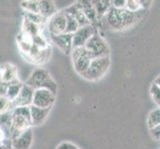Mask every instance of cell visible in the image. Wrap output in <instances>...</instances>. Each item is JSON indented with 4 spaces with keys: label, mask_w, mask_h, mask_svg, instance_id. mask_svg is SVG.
Returning a JSON list of instances; mask_svg holds the SVG:
<instances>
[{
    "label": "cell",
    "mask_w": 160,
    "mask_h": 149,
    "mask_svg": "<svg viewBox=\"0 0 160 149\" xmlns=\"http://www.w3.org/2000/svg\"><path fill=\"white\" fill-rule=\"evenodd\" d=\"M25 85L31 87L33 90H49L55 95H57L58 86L57 82L54 81L50 73L42 68H37L33 71V73L26 80Z\"/></svg>",
    "instance_id": "2"
},
{
    "label": "cell",
    "mask_w": 160,
    "mask_h": 149,
    "mask_svg": "<svg viewBox=\"0 0 160 149\" xmlns=\"http://www.w3.org/2000/svg\"><path fill=\"white\" fill-rule=\"evenodd\" d=\"M21 7L24 9L25 12L39 14L40 1H38V0H26V1H22Z\"/></svg>",
    "instance_id": "23"
},
{
    "label": "cell",
    "mask_w": 160,
    "mask_h": 149,
    "mask_svg": "<svg viewBox=\"0 0 160 149\" xmlns=\"http://www.w3.org/2000/svg\"><path fill=\"white\" fill-rule=\"evenodd\" d=\"M2 82V78H1V65H0V82Z\"/></svg>",
    "instance_id": "35"
},
{
    "label": "cell",
    "mask_w": 160,
    "mask_h": 149,
    "mask_svg": "<svg viewBox=\"0 0 160 149\" xmlns=\"http://www.w3.org/2000/svg\"><path fill=\"white\" fill-rule=\"evenodd\" d=\"M51 42L66 54H71L73 51V34L63 33L60 35H49Z\"/></svg>",
    "instance_id": "10"
},
{
    "label": "cell",
    "mask_w": 160,
    "mask_h": 149,
    "mask_svg": "<svg viewBox=\"0 0 160 149\" xmlns=\"http://www.w3.org/2000/svg\"><path fill=\"white\" fill-rule=\"evenodd\" d=\"M141 3V1H136V0H126L125 9L133 13L139 12V11L143 10V5Z\"/></svg>",
    "instance_id": "27"
},
{
    "label": "cell",
    "mask_w": 160,
    "mask_h": 149,
    "mask_svg": "<svg viewBox=\"0 0 160 149\" xmlns=\"http://www.w3.org/2000/svg\"><path fill=\"white\" fill-rule=\"evenodd\" d=\"M33 134L32 127L20 133L18 136L12 139V149H30L33 143Z\"/></svg>",
    "instance_id": "12"
},
{
    "label": "cell",
    "mask_w": 160,
    "mask_h": 149,
    "mask_svg": "<svg viewBox=\"0 0 160 149\" xmlns=\"http://www.w3.org/2000/svg\"><path fill=\"white\" fill-rule=\"evenodd\" d=\"M56 149H79V147L71 142H62L57 146Z\"/></svg>",
    "instance_id": "32"
},
{
    "label": "cell",
    "mask_w": 160,
    "mask_h": 149,
    "mask_svg": "<svg viewBox=\"0 0 160 149\" xmlns=\"http://www.w3.org/2000/svg\"><path fill=\"white\" fill-rule=\"evenodd\" d=\"M160 124V107H156L149 112L147 117V126L149 129L154 128Z\"/></svg>",
    "instance_id": "22"
},
{
    "label": "cell",
    "mask_w": 160,
    "mask_h": 149,
    "mask_svg": "<svg viewBox=\"0 0 160 149\" xmlns=\"http://www.w3.org/2000/svg\"><path fill=\"white\" fill-rule=\"evenodd\" d=\"M80 10H82L84 14L87 16V18L89 19L91 24L96 26V23L98 21L97 11L93 7L92 1H88V0H81V1H77L75 3Z\"/></svg>",
    "instance_id": "13"
},
{
    "label": "cell",
    "mask_w": 160,
    "mask_h": 149,
    "mask_svg": "<svg viewBox=\"0 0 160 149\" xmlns=\"http://www.w3.org/2000/svg\"><path fill=\"white\" fill-rule=\"evenodd\" d=\"M93 7L97 11V15L98 20L102 19V17L107 16L109 9L112 8V1H107V0H98V1H92Z\"/></svg>",
    "instance_id": "19"
},
{
    "label": "cell",
    "mask_w": 160,
    "mask_h": 149,
    "mask_svg": "<svg viewBox=\"0 0 160 149\" xmlns=\"http://www.w3.org/2000/svg\"><path fill=\"white\" fill-rule=\"evenodd\" d=\"M151 137L156 141H160V124L155 126L154 128L149 129Z\"/></svg>",
    "instance_id": "31"
},
{
    "label": "cell",
    "mask_w": 160,
    "mask_h": 149,
    "mask_svg": "<svg viewBox=\"0 0 160 149\" xmlns=\"http://www.w3.org/2000/svg\"><path fill=\"white\" fill-rule=\"evenodd\" d=\"M149 93L152 98V101L156 103V106L160 107V87L152 82L149 87Z\"/></svg>",
    "instance_id": "28"
},
{
    "label": "cell",
    "mask_w": 160,
    "mask_h": 149,
    "mask_svg": "<svg viewBox=\"0 0 160 149\" xmlns=\"http://www.w3.org/2000/svg\"><path fill=\"white\" fill-rule=\"evenodd\" d=\"M66 14V18H67V26H66V32L68 34H75V33L79 30L80 26L78 24L77 20L70 14Z\"/></svg>",
    "instance_id": "25"
},
{
    "label": "cell",
    "mask_w": 160,
    "mask_h": 149,
    "mask_svg": "<svg viewBox=\"0 0 160 149\" xmlns=\"http://www.w3.org/2000/svg\"><path fill=\"white\" fill-rule=\"evenodd\" d=\"M22 87H23V84H22L20 81L9 84L7 93H6V97L9 98L11 102H13L14 99L18 97L19 92H20V91L22 89Z\"/></svg>",
    "instance_id": "21"
},
{
    "label": "cell",
    "mask_w": 160,
    "mask_h": 149,
    "mask_svg": "<svg viewBox=\"0 0 160 149\" xmlns=\"http://www.w3.org/2000/svg\"><path fill=\"white\" fill-rule=\"evenodd\" d=\"M8 87H9L8 82H0V97H6Z\"/></svg>",
    "instance_id": "33"
},
{
    "label": "cell",
    "mask_w": 160,
    "mask_h": 149,
    "mask_svg": "<svg viewBox=\"0 0 160 149\" xmlns=\"http://www.w3.org/2000/svg\"><path fill=\"white\" fill-rule=\"evenodd\" d=\"M22 33L26 36L33 40V38L41 34V26L32 23V22L24 19L23 25H22Z\"/></svg>",
    "instance_id": "18"
},
{
    "label": "cell",
    "mask_w": 160,
    "mask_h": 149,
    "mask_svg": "<svg viewBox=\"0 0 160 149\" xmlns=\"http://www.w3.org/2000/svg\"><path fill=\"white\" fill-rule=\"evenodd\" d=\"M142 11L133 13L126 9H115L112 7L107 14V22L113 30L128 29L142 18Z\"/></svg>",
    "instance_id": "1"
},
{
    "label": "cell",
    "mask_w": 160,
    "mask_h": 149,
    "mask_svg": "<svg viewBox=\"0 0 160 149\" xmlns=\"http://www.w3.org/2000/svg\"><path fill=\"white\" fill-rule=\"evenodd\" d=\"M47 30L49 35H60L66 32V26H67V18L66 14L62 10L55 14L53 17L48 20Z\"/></svg>",
    "instance_id": "9"
},
{
    "label": "cell",
    "mask_w": 160,
    "mask_h": 149,
    "mask_svg": "<svg viewBox=\"0 0 160 149\" xmlns=\"http://www.w3.org/2000/svg\"><path fill=\"white\" fill-rule=\"evenodd\" d=\"M63 11H64L65 13L70 14V15L73 16V17L77 20V22H78L80 28H81V27L88 26V25L91 24V22L89 21V19L87 18V16L84 14V12H82V10H80L78 8V6H77L76 4L70 5L69 7L65 8Z\"/></svg>",
    "instance_id": "16"
},
{
    "label": "cell",
    "mask_w": 160,
    "mask_h": 149,
    "mask_svg": "<svg viewBox=\"0 0 160 149\" xmlns=\"http://www.w3.org/2000/svg\"><path fill=\"white\" fill-rule=\"evenodd\" d=\"M85 48L92 54L93 59L109 57L108 44L98 32H97L96 34L91 38L89 42L87 43V45L85 46Z\"/></svg>",
    "instance_id": "6"
},
{
    "label": "cell",
    "mask_w": 160,
    "mask_h": 149,
    "mask_svg": "<svg viewBox=\"0 0 160 149\" xmlns=\"http://www.w3.org/2000/svg\"><path fill=\"white\" fill-rule=\"evenodd\" d=\"M154 82V84H155V85H157V86L160 87V76H158L157 78H156L155 80H154V82Z\"/></svg>",
    "instance_id": "34"
},
{
    "label": "cell",
    "mask_w": 160,
    "mask_h": 149,
    "mask_svg": "<svg viewBox=\"0 0 160 149\" xmlns=\"http://www.w3.org/2000/svg\"><path fill=\"white\" fill-rule=\"evenodd\" d=\"M126 0H112V7L115 9H125Z\"/></svg>",
    "instance_id": "30"
},
{
    "label": "cell",
    "mask_w": 160,
    "mask_h": 149,
    "mask_svg": "<svg viewBox=\"0 0 160 149\" xmlns=\"http://www.w3.org/2000/svg\"><path fill=\"white\" fill-rule=\"evenodd\" d=\"M57 13H58L57 7L53 1H49V0H41L40 7H39V14L41 16H43L45 19L49 20Z\"/></svg>",
    "instance_id": "17"
},
{
    "label": "cell",
    "mask_w": 160,
    "mask_h": 149,
    "mask_svg": "<svg viewBox=\"0 0 160 149\" xmlns=\"http://www.w3.org/2000/svg\"><path fill=\"white\" fill-rule=\"evenodd\" d=\"M71 56H72V61H73L74 70L80 76L86 73L90 67L92 60H93L92 54L85 47L74 48L71 53Z\"/></svg>",
    "instance_id": "5"
},
{
    "label": "cell",
    "mask_w": 160,
    "mask_h": 149,
    "mask_svg": "<svg viewBox=\"0 0 160 149\" xmlns=\"http://www.w3.org/2000/svg\"><path fill=\"white\" fill-rule=\"evenodd\" d=\"M11 149H12V148H11Z\"/></svg>",
    "instance_id": "36"
},
{
    "label": "cell",
    "mask_w": 160,
    "mask_h": 149,
    "mask_svg": "<svg viewBox=\"0 0 160 149\" xmlns=\"http://www.w3.org/2000/svg\"><path fill=\"white\" fill-rule=\"evenodd\" d=\"M97 32V26H93L92 24L79 28V30L75 34H73V49L85 47L89 40Z\"/></svg>",
    "instance_id": "7"
},
{
    "label": "cell",
    "mask_w": 160,
    "mask_h": 149,
    "mask_svg": "<svg viewBox=\"0 0 160 149\" xmlns=\"http://www.w3.org/2000/svg\"><path fill=\"white\" fill-rule=\"evenodd\" d=\"M0 145L7 147L8 149L12 148V136L10 129L3 125H0Z\"/></svg>",
    "instance_id": "20"
},
{
    "label": "cell",
    "mask_w": 160,
    "mask_h": 149,
    "mask_svg": "<svg viewBox=\"0 0 160 149\" xmlns=\"http://www.w3.org/2000/svg\"><path fill=\"white\" fill-rule=\"evenodd\" d=\"M24 19L28 20L30 22L34 24H37L41 27H43L44 25H47L48 23V20L45 19L41 16L40 14H37V13H30V12H24Z\"/></svg>",
    "instance_id": "24"
},
{
    "label": "cell",
    "mask_w": 160,
    "mask_h": 149,
    "mask_svg": "<svg viewBox=\"0 0 160 149\" xmlns=\"http://www.w3.org/2000/svg\"><path fill=\"white\" fill-rule=\"evenodd\" d=\"M110 66L109 57L96 58L92 60L88 71L81 77L87 81H98L108 73Z\"/></svg>",
    "instance_id": "4"
},
{
    "label": "cell",
    "mask_w": 160,
    "mask_h": 149,
    "mask_svg": "<svg viewBox=\"0 0 160 149\" xmlns=\"http://www.w3.org/2000/svg\"><path fill=\"white\" fill-rule=\"evenodd\" d=\"M31 122L32 126H38L45 122L51 108H42L35 106H31Z\"/></svg>",
    "instance_id": "15"
},
{
    "label": "cell",
    "mask_w": 160,
    "mask_h": 149,
    "mask_svg": "<svg viewBox=\"0 0 160 149\" xmlns=\"http://www.w3.org/2000/svg\"><path fill=\"white\" fill-rule=\"evenodd\" d=\"M34 92L35 90H33L31 87L23 84V87H22L18 97L12 102L13 108L20 107H31L33 104Z\"/></svg>",
    "instance_id": "11"
},
{
    "label": "cell",
    "mask_w": 160,
    "mask_h": 149,
    "mask_svg": "<svg viewBox=\"0 0 160 149\" xmlns=\"http://www.w3.org/2000/svg\"><path fill=\"white\" fill-rule=\"evenodd\" d=\"M56 101V95L49 90H35L33 97V104L37 107L52 108Z\"/></svg>",
    "instance_id": "8"
},
{
    "label": "cell",
    "mask_w": 160,
    "mask_h": 149,
    "mask_svg": "<svg viewBox=\"0 0 160 149\" xmlns=\"http://www.w3.org/2000/svg\"><path fill=\"white\" fill-rule=\"evenodd\" d=\"M13 110L12 102L6 97H0V113H6Z\"/></svg>",
    "instance_id": "26"
},
{
    "label": "cell",
    "mask_w": 160,
    "mask_h": 149,
    "mask_svg": "<svg viewBox=\"0 0 160 149\" xmlns=\"http://www.w3.org/2000/svg\"><path fill=\"white\" fill-rule=\"evenodd\" d=\"M30 107H20L13 108L10 126V133L12 139L22 132L32 127Z\"/></svg>",
    "instance_id": "3"
},
{
    "label": "cell",
    "mask_w": 160,
    "mask_h": 149,
    "mask_svg": "<svg viewBox=\"0 0 160 149\" xmlns=\"http://www.w3.org/2000/svg\"><path fill=\"white\" fill-rule=\"evenodd\" d=\"M11 119H12V112L6 113H0V125H3L10 129Z\"/></svg>",
    "instance_id": "29"
},
{
    "label": "cell",
    "mask_w": 160,
    "mask_h": 149,
    "mask_svg": "<svg viewBox=\"0 0 160 149\" xmlns=\"http://www.w3.org/2000/svg\"><path fill=\"white\" fill-rule=\"evenodd\" d=\"M1 78H2V82H8V84L19 82L17 68L11 63L2 64L1 65Z\"/></svg>",
    "instance_id": "14"
}]
</instances>
